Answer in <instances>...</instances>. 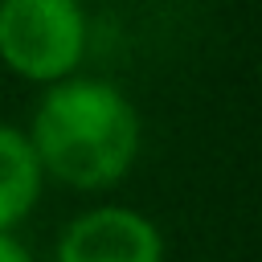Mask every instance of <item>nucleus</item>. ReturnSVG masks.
<instances>
[{"label":"nucleus","instance_id":"f03ea898","mask_svg":"<svg viewBox=\"0 0 262 262\" xmlns=\"http://www.w3.org/2000/svg\"><path fill=\"white\" fill-rule=\"evenodd\" d=\"M86 53V12L78 0H0V61L25 82L74 78Z\"/></svg>","mask_w":262,"mask_h":262},{"label":"nucleus","instance_id":"7ed1b4c3","mask_svg":"<svg viewBox=\"0 0 262 262\" xmlns=\"http://www.w3.org/2000/svg\"><path fill=\"white\" fill-rule=\"evenodd\" d=\"M57 262H164V237L143 213L102 205L66 225Z\"/></svg>","mask_w":262,"mask_h":262},{"label":"nucleus","instance_id":"39448f33","mask_svg":"<svg viewBox=\"0 0 262 262\" xmlns=\"http://www.w3.org/2000/svg\"><path fill=\"white\" fill-rule=\"evenodd\" d=\"M0 262H33V254H29L12 233H0Z\"/></svg>","mask_w":262,"mask_h":262},{"label":"nucleus","instance_id":"20e7f679","mask_svg":"<svg viewBox=\"0 0 262 262\" xmlns=\"http://www.w3.org/2000/svg\"><path fill=\"white\" fill-rule=\"evenodd\" d=\"M45 172L25 131L0 123V233H12L37 205Z\"/></svg>","mask_w":262,"mask_h":262},{"label":"nucleus","instance_id":"f257e3e1","mask_svg":"<svg viewBox=\"0 0 262 262\" xmlns=\"http://www.w3.org/2000/svg\"><path fill=\"white\" fill-rule=\"evenodd\" d=\"M29 143L45 176L82 192L111 188L139 156V115L115 82L61 78L41 94Z\"/></svg>","mask_w":262,"mask_h":262}]
</instances>
